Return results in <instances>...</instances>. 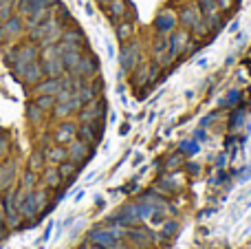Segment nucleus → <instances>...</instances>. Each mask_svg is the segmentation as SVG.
Listing matches in <instances>:
<instances>
[{
    "label": "nucleus",
    "instance_id": "nucleus-3",
    "mask_svg": "<svg viewBox=\"0 0 251 249\" xmlns=\"http://www.w3.org/2000/svg\"><path fill=\"white\" fill-rule=\"evenodd\" d=\"M203 20V11H201L199 4H185L178 13V25H183V29L190 31L192 26H196Z\"/></svg>",
    "mask_w": 251,
    "mask_h": 249
},
{
    "label": "nucleus",
    "instance_id": "nucleus-15",
    "mask_svg": "<svg viewBox=\"0 0 251 249\" xmlns=\"http://www.w3.org/2000/svg\"><path fill=\"white\" fill-rule=\"evenodd\" d=\"M88 238H91V243H95V245H100V247H110L115 243V234L108 232V229H97V232H93Z\"/></svg>",
    "mask_w": 251,
    "mask_h": 249
},
{
    "label": "nucleus",
    "instance_id": "nucleus-11",
    "mask_svg": "<svg viewBox=\"0 0 251 249\" xmlns=\"http://www.w3.org/2000/svg\"><path fill=\"white\" fill-rule=\"evenodd\" d=\"M16 181V161L0 163V190H7Z\"/></svg>",
    "mask_w": 251,
    "mask_h": 249
},
{
    "label": "nucleus",
    "instance_id": "nucleus-17",
    "mask_svg": "<svg viewBox=\"0 0 251 249\" xmlns=\"http://www.w3.org/2000/svg\"><path fill=\"white\" fill-rule=\"evenodd\" d=\"M77 137L82 141H86V144H93V141H97L95 124H84L82 122V126H77Z\"/></svg>",
    "mask_w": 251,
    "mask_h": 249
},
{
    "label": "nucleus",
    "instance_id": "nucleus-25",
    "mask_svg": "<svg viewBox=\"0 0 251 249\" xmlns=\"http://www.w3.org/2000/svg\"><path fill=\"white\" fill-rule=\"evenodd\" d=\"M33 199H35V205H38V210H44L47 207V201H49V197H47V190H33Z\"/></svg>",
    "mask_w": 251,
    "mask_h": 249
},
{
    "label": "nucleus",
    "instance_id": "nucleus-32",
    "mask_svg": "<svg viewBox=\"0 0 251 249\" xmlns=\"http://www.w3.org/2000/svg\"><path fill=\"white\" fill-rule=\"evenodd\" d=\"M7 152H9V144L4 139H0V157H4Z\"/></svg>",
    "mask_w": 251,
    "mask_h": 249
},
{
    "label": "nucleus",
    "instance_id": "nucleus-33",
    "mask_svg": "<svg viewBox=\"0 0 251 249\" xmlns=\"http://www.w3.org/2000/svg\"><path fill=\"white\" fill-rule=\"evenodd\" d=\"M4 238V216H2V210H0V241Z\"/></svg>",
    "mask_w": 251,
    "mask_h": 249
},
{
    "label": "nucleus",
    "instance_id": "nucleus-34",
    "mask_svg": "<svg viewBox=\"0 0 251 249\" xmlns=\"http://www.w3.org/2000/svg\"><path fill=\"white\" fill-rule=\"evenodd\" d=\"M82 249H104V247H100V245H95V243H93V245H86V247H82Z\"/></svg>",
    "mask_w": 251,
    "mask_h": 249
},
{
    "label": "nucleus",
    "instance_id": "nucleus-36",
    "mask_svg": "<svg viewBox=\"0 0 251 249\" xmlns=\"http://www.w3.org/2000/svg\"><path fill=\"white\" fill-rule=\"evenodd\" d=\"M174 2H183V0H174Z\"/></svg>",
    "mask_w": 251,
    "mask_h": 249
},
{
    "label": "nucleus",
    "instance_id": "nucleus-30",
    "mask_svg": "<svg viewBox=\"0 0 251 249\" xmlns=\"http://www.w3.org/2000/svg\"><path fill=\"white\" fill-rule=\"evenodd\" d=\"M42 161H44V159H42V154H40V152H35L33 157H31V170L35 172L40 166H42Z\"/></svg>",
    "mask_w": 251,
    "mask_h": 249
},
{
    "label": "nucleus",
    "instance_id": "nucleus-23",
    "mask_svg": "<svg viewBox=\"0 0 251 249\" xmlns=\"http://www.w3.org/2000/svg\"><path fill=\"white\" fill-rule=\"evenodd\" d=\"M62 42L79 47V44H82V33H79V31H66V33H62Z\"/></svg>",
    "mask_w": 251,
    "mask_h": 249
},
{
    "label": "nucleus",
    "instance_id": "nucleus-2",
    "mask_svg": "<svg viewBox=\"0 0 251 249\" xmlns=\"http://www.w3.org/2000/svg\"><path fill=\"white\" fill-rule=\"evenodd\" d=\"M168 42H170V53H172V57H178L187 47H190V31L174 29L172 33H170Z\"/></svg>",
    "mask_w": 251,
    "mask_h": 249
},
{
    "label": "nucleus",
    "instance_id": "nucleus-7",
    "mask_svg": "<svg viewBox=\"0 0 251 249\" xmlns=\"http://www.w3.org/2000/svg\"><path fill=\"white\" fill-rule=\"evenodd\" d=\"M97 73V60L91 55H82V60L77 62V64L71 69V75H75V77H93V75Z\"/></svg>",
    "mask_w": 251,
    "mask_h": 249
},
{
    "label": "nucleus",
    "instance_id": "nucleus-21",
    "mask_svg": "<svg viewBox=\"0 0 251 249\" xmlns=\"http://www.w3.org/2000/svg\"><path fill=\"white\" fill-rule=\"evenodd\" d=\"M57 172H60V176H62V181H66V179H71V176L77 172V163H73V161H62L60 163V168H57Z\"/></svg>",
    "mask_w": 251,
    "mask_h": 249
},
{
    "label": "nucleus",
    "instance_id": "nucleus-37",
    "mask_svg": "<svg viewBox=\"0 0 251 249\" xmlns=\"http://www.w3.org/2000/svg\"><path fill=\"white\" fill-rule=\"evenodd\" d=\"M2 2H4V0H0V4H2Z\"/></svg>",
    "mask_w": 251,
    "mask_h": 249
},
{
    "label": "nucleus",
    "instance_id": "nucleus-9",
    "mask_svg": "<svg viewBox=\"0 0 251 249\" xmlns=\"http://www.w3.org/2000/svg\"><path fill=\"white\" fill-rule=\"evenodd\" d=\"M104 117V104L101 101H88L86 108H79V119H82L84 124H95L97 119Z\"/></svg>",
    "mask_w": 251,
    "mask_h": 249
},
{
    "label": "nucleus",
    "instance_id": "nucleus-24",
    "mask_svg": "<svg viewBox=\"0 0 251 249\" xmlns=\"http://www.w3.org/2000/svg\"><path fill=\"white\" fill-rule=\"evenodd\" d=\"M199 7H201V11H203V16H209V13H218V11H221L216 0H199Z\"/></svg>",
    "mask_w": 251,
    "mask_h": 249
},
{
    "label": "nucleus",
    "instance_id": "nucleus-35",
    "mask_svg": "<svg viewBox=\"0 0 251 249\" xmlns=\"http://www.w3.org/2000/svg\"><path fill=\"white\" fill-rule=\"evenodd\" d=\"M100 2H101V4H108V2H110V0H100Z\"/></svg>",
    "mask_w": 251,
    "mask_h": 249
},
{
    "label": "nucleus",
    "instance_id": "nucleus-27",
    "mask_svg": "<svg viewBox=\"0 0 251 249\" xmlns=\"http://www.w3.org/2000/svg\"><path fill=\"white\" fill-rule=\"evenodd\" d=\"M117 35H119V40H128L130 35H132V25H130V22H122V25L117 26Z\"/></svg>",
    "mask_w": 251,
    "mask_h": 249
},
{
    "label": "nucleus",
    "instance_id": "nucleus-5",
    "mask_svg": "<svg viewBox=\"0 0 251 249\" xmlns=\"http://www.w3.org/2000/svg\"><path fill=\"white\" fill-rule=\"evenodd\" d=\"M18 214L20 219L25 221H33L35 214H38V205H35V199H33V192H25L22 190V197H20V203H18Z\"/></svg>",
    "mask_w": 251,
    "mask_h": 249
},
{
    "label": "nucleus",
    "instance_id": "nucleus-38",
    "mask_svg": "<svg viewBox=\"0 0 251 249\" xmlns=\"http://www.w3.org/2000/svg\"><path fill=\"white\" fill-rule=\"evenodd\" d=\"M0 207H2V201H0Z\"/></svg>",
    "mask_w": 251,
    "mask_h": 249
},
{
    "label": "nucleus",
    "instance_id": "nucleus-22",
    "mask_svg": "<svg viewBox=\"0 0 251 249\" xmlns=\"http://www.w3.org/2000/svg\"><path fill=\"white\" fill-rule=\"evenodd\" d=\"M35 106H38L40 110H51L53 106H55V95H38V100H35Z\"/></svg>",
    "mask_w": 251,
    "mask_h": 249
},
{
    "label": "nucleus",
    "instance_id": "nucleus-20",
    "mask_svg": "<svg viewBox=\"0 0 251 249\" xmlns=\"http://www.w3.org/2000/svg\"><path fill=\"white\" fill-rule=\"evenodd\" d=\"M108 13L113 20H119V18L126 16V0H110L108 2Z\"/></svg>",
    "mask_w": 251,
    "mask_h": 249
},
{
    "label": "nucleus",
    "instance_id": "nucleus-26",
    "mask_svg": "<svg viewBox=\"0 0 251 249\" xmlns=\"http://www.w3.org/2000/svg\"><path fill=\"white\" fill-rule=\"evenodd\" d=\"M42 115H44V110H40L35 104H31L29 108H26V117L31 119L33 124H38V122H42Z\"/></svg>",
    "mask_w": 251,
    "mask_h": 249
},
{
    "label": "nucleus",
    "instance_id": "nucleus-13",
    "mask_svg": "<svg viewBox=\"0 0 251 249\" xmlns=\"http://www.w3.org/2000/svg\"><path fill=\"white\" fill-rule=\"evenodd\" d=\"M44 71H42V64H38V62H31V64L25 66V71H22L20 79L25 84H38L40 79H42Z\"/></svg>",
    "mask_w": 251,
    "mask_h": 249
},
{
    "label": "nucleus",
    "instance_id": "nucleus-19",
    "mask_svg": "<svg viewBox=\"0 0 251 249\" xmlns=\"http://www.w3.org/2000/svg\"><path fill=\"white\" fill-rule=\"evenodd\" d=\"M47 159L51 163H62V161H66V159H69V154H66V148H62V146L57 144L55 148H49L47 150Z\"/></svg>",
    "mask_w": 251,
    "mask_h": 249
},
{
    "label": "nucleus",
    "instance_id": "nucleus-1",
    "mask_svg": "<svg viewBox=\"0 0 251 249\" xmlns=\"http://www.w3.org/2000/svg\"><path fill=\"white\" fill-rule=\"evenodd\" d=\"M42 71L49 75V77H60V75L66 71L60 51H57V47H53V44H49V47L42 51Z\"/></svg>",
    "mask_w": 251,
    "mask_h": 249
},
{
    "label": "nucleus",
    "instance_id": "nucleus-16",
    "mask_svg": "<svg viewBox=\"0 0 251 249\" xmlns=\"http://www.w3.org/2000/svg\"><path fill=\"white\" fill-rule=\"evenodd\" d=\"M22 31V20L20 18H7L4 26H0V38L2 35H18Z\"/></svg>",
    "mask_w": 251,
    "mask_h": 249
},
{
    "label": "nucleus",
    "instance_id": "nucleus-6",
    "mask_svg": "<svg viewBox=\"0 0 251 249\" xmlns=\"http://www.w3.org/2000/svg\"><path fill=\"white\" fill-rule=\"evenodd\" d=\"M35 57H38V49H35L33 44H26V47L18 49V60L13 62V71H16L18 77L22 75V71H25V66H26V64L35 62Z\"/></svg>",
    "mask_w": 251,
    "mask_h": 249
},
{
    "label": "nucleus",
    "instance_id": "nucleus-28",
    "mask_svg": "<svg viewBox=\"0 0 251 249\" xmlns=\"http://www.w3.org/2000/svg\"><path fill=\"white\" fill-rule=\"evenodd\" d=\"M33 185H35V174H33V170H31V172H26V174L22 176V190H25V192H29Z\"/></svg>",
    "mask_w": 251,
    "mask_h": 249
},
{
    "label": "nucleus",
    "instance_id": "nucleus-18",
    "mask_svg": "<svg viewBox=\"0 0 251 249\" xmlns=\"http://www.w3.org/2000/svg\"><path fill=\"white\" fill-rule=\"evenodd\" d=\"M42 183L47 185V188H60L62 185V176H60V172L55 170V168H47L44 170V174H42Z\"/></svg>",
    "mask_w": 251,
    "mask_h": 249
},
{
    "label": "nucleus",
    "instance_id": "nucleus-8",
    "mask_svg": "<svg viewBox=\"0 0 251 249\" xmlns=\"http://www.w3.org/2000/svg\"><path fill=\"white\" fill-rule=\"evenodd\" d=\"M66 154H69V161L82 163V161H86V159H88V154H91V148H88L86 141L73 139L69 144V148H66Z\"/></svg>",
    "mask_w": 251,
    "mask_h": 249
},
{
    "label": "nucleus",
    "instance_id": "nucleus-14",
    "mask_svg": "<svg viewBox=\"0 0 251 249\" xmlns=\"http://www.w3.org/2000/svg\"><path fill=\"white\" fill-rule=\"evenodd\" d=\"M60 88H62L60 77H49V79H44V82L35 84V93H38V95H57Z\"/></svg>",
    "mask_w": 251,
    "mask_h": 249
},
{
    "label": "nucleus",
    "instance_id": "nucleus-31",
    "mask_svg": "<svg viewBox=\"0 0 251 249\" xmlns=\"http://www.w3.org/2000/svg\"><path fill=\"white\" fill-rule=\"evenodd\" d=\"M216 2H218V9H221V11H227V9H231L234 0H216Z\"/></svg>",
    "mask_w": 251,
    "mask_h": 249
},
{
    "label": "nucleus",
    "instance_id": "nucleus-12",
    "mask_svg": "<svg viewBox=\"0 0 251 249\" xmlns=\"http://www.w3.org/2000/svg\"><path fill=\"white\" fill-rule=\"evenodd\" d=\"M139 57H141V53H139L137 44H126L124 51H122V64H124V69L132 71L134 66L139 64Z\"/></svg>",
    "mask_w": 251,
    "mask_h": 249
},
{
    "label": "nucleus",
    "instance_id": "nucleus-4",
    "mask_svg": "<svg viewBox=\"0 0 251 249\" xmlns=\"http://www.w3.org/2000/svg\"><path fill=\"white\" fill-rule=\"evenodd\" d=\"M176 25H178V16L172 11V9H165V11H161L159 16H156V20H154V29L159 31V35L172 33V31L176 29Z\"/></svg>",
    "mask_w": 251,
    "mask_h": 249
},
{
    "label": "nucleus",
    "instance_id": "nucleus-29",
    "mask_svg": "<svg viewBox=\"0 0 251 249\" xmlns=\"http://www.w3.org/2000/svg\"><path fill=\"white\" fill-rule=\"evenodd\" d=\"M9 13H11V0H4V2L0 4V18H2V20H7Z\"/></svg>",
    "mask_w": 251,
    "mask_h": 249
},
{
    "label": "nucleus",
    "instance_id": "nucleus-10",
    "mask_svg": "<svg viewBox=\"0 0 251 249\" xmlns=\"http://www.w3.org/2000/svg\"><path fill=\"white\" fill-rule=\"evenodd\" d=\"M75 137H77V126H75L73 122H62L60 126H57V130H55V141H57L60 146L71 144Z\"/></svg>",
    "mask_w": 251,
    "mask_h": 249
}]
</instances>
